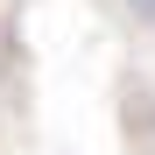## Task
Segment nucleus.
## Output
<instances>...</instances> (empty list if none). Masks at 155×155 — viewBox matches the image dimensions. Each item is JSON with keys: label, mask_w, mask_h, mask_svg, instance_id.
Here are the masks:
<instances>
[{"label": "nucleus", "mask_w": 155, "mask_h": 155, "mask_svg": "<svg viewBox=\"0 0 155 155\" xmlns=\"http://www.w3.org/2000/svg\"><path fill=\"white\" fill-rule=\"evenodd\" d=\"M134 127H141V141H148V155H155V92L141 99V120H134Z\"/></svg>", "instance_id": "nucleus-1"}, {"label": "nucleus", "mask_w": 155, "mask_h": 155, "mask_svg": "<svg viewBox=\"0 0 155 155\" xmlns=\"http://www.w3.org/2000/svg\"><path fill=\"white\" fill-rule=\"evenodd\" d=\"M120 7H127V14H134V21H141V28H155V0H120Z\"/></svg>", "instance_id": "nucleus-2"}]
</instances>
